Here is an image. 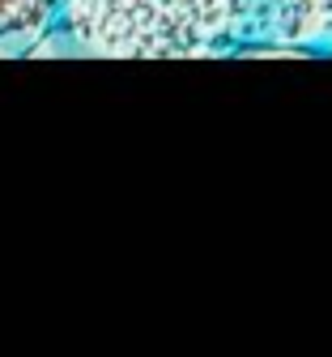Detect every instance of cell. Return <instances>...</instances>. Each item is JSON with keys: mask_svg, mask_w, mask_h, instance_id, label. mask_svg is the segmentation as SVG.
<instances>
[{"mask_svg": "<svg viewBox=\"0 0 332 357\" xmlns=\"http://www.w3.org/2000/svg\"><path fill=\"white\" fill-rule=\"evenodd\" d=\"M60 0H0V56L38 52L56 34Z\"/></svg>", "mask_w": 332, "mask_h": 357, "instance_id": "cell-3", "label": "cell"}, {"mask_svg": "<svg viewBox=\"0 0 332 357\" xmlns=\"http://www.w3.org/2000/svg\"><path fill=\"white\" fill-rule=\"evenodd\" d=\"M252 0H60L56 34L103 60H209L234 56Z\"/></svg>", "mask_w": 332, "mask_h": 357, "instance_id": "cell-1", "label": "cell"}, {"mask_svg": "<svg viewBox=\"0 0 332 357\" xmlns=\"http://www.w3.org/2000/svg\"><path fill=\"white\" fill-rule=\"evenodd\" d=\"M247 47H281L298 60L311 52L332 56V0H252L239 52Z\"/></svg>", "mask_w": 332, "mask_h": 357, "instance_id": "cell-2", "label": "cell"}]
</instances>
